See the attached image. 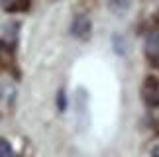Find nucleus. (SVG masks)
<instances>
[{"label":"nucleus","instance_id":"3","mask_svg":"<svg viewBox=\"0 0 159 157\" xmlns=\"http://www.w3.org/2000/svg\"><path fill=\"white\" fill-rule=\"evenodd\" d=\"M142 96L145 104L149 106H159V78L157 77H148L142 87Z\"/></svg>","mask_w":159,"mask_h":157},{"label":"nucleus","instance_id":"5","mask_svg":"<svg viewBox=\"0 0 159 157\" xmlns=\"http://www.w3.org/2000/svg\"><path fill=\"white\" fill-rule=\"evenodd\" d=\"M114 51L118 55H126L128 53V45H126V39L122 35H114Z\"/></svg>","mask_w":159,"mask_h":157},{"label":"nucleus","instance_id":"8","mask_svg":"<svg viewBox=\"0 0 159 157\" xmlns=\"http://www.w3.org/2000/svg\"><path fill=\"white\" fill-rule=\"evenodd\" d=\"M153 155H155V157H159V147H157V149H155V151H153Z\"/></svg>","mask_w":159,"mask_h":157},{"label":"nucleus","instance_id":"4","mask_svg":"<svg viewBox=\"0 0 159 157\" xmlns=\"http://www.w3.org/2000/svg\"><path fill=\"white\" fill-rule=\"evenodd\" d=\"M106 6L114 16H126L132 8V0H108Z\"/></svg>","mask_w":159,"mask_h":157},{"label":"nucleus","instance_id":"6","mask_svg":"<svg viewBox=\"0 0 159 157\" xmlns=\"http://www.w3.org/2000/svg\"><path fill=\"white\" fill-rule=\"evenodd\" d=\"M0 157H14L12 146H10L6 140H0Z\"/></svg>","mask_w":159,"mask_h":157},{"label":"nucleus","instance_id":"7","mask_svg":"<svg viewBox=\"0 0 159 157\" xmlns=\"http://www.w3.org/2000/svg\"><path fill=\"white\" fill-rule=\"evenodd\" d=\"M55 102H57V108H59V110L65 112V108H67V96H65V90L63 88L57 92V100H55Z\"/></svg>","mask_w":159,"mask_h":157},{"label":"nucleus","instance_id":"2","mask_svg":"<svg viewBox=\"0 0 159 157\" xmlns=\"http://www.w3.org/2000/svg\"><path fill=\"white\" fill-rule=\"evenodd\" d=\"M71 35L77 39H87L90 35V29H93V22L87 14H77L71 22Z\"/></svg>","mask_w":159,"mask_h":157},{"label":"nucleus","instance_id":"1","mask_svg":"<svg viewBox=\"0 0 159 157\" xmlns=\"http://www.w3.org/2000/svg\"><path fill=\"white\" fill-rule=\"evenodd\" d=\"M143 53L149 65L159 67V29L157 32H149L148 38L143 41Z\"/></svg>","mask_w":159,"mask_h":157}]
</instances>
